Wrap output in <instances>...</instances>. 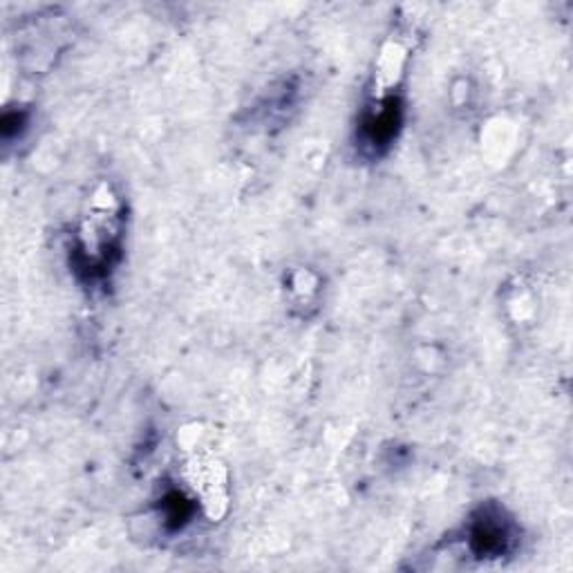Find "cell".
<instances>
[{"instance_id": "obj_1", "label": "cell", "mask_w": 573, "mask_h": 573, "mask_svg": "<svg viewBox=\"0 0 573 573\" xmlns=\"http://www.w3.org/2000/svg\"><path fill=\"white\" fill-rule=\"evenodd\" d=\"M511 526L500 511H482V515L475 518V522L471 524L469 545L482 558L507 553L511 549Z\"/></svg>"}, {"instance_id": "obj_2", "label": "cell", "mask_w": 573, "mask_h": 573, "mask_svg": "<svg viewBox=\"0 0 573 573\" xmlns=\"http://www.w3.org/2000/svg\"><path fill=\"white\" fill-rule=\"evenodd\" d=\"M401 126V105L395 97H381L363 120V137L372 148L388 146Z\"/></svg>"}, {"instance_id": "obj_3", "label": "cell", "mask_w": 573, "mask_h": 573, "mask_svg": "<svg viewBox=\"0 0 573 573\" xmlns=\"http://www.w3.org/2000/svg\"><path fill=\"white\" fill-rule=\"evenodd\" d=\"M190 513H194V505H190L179 490H173L166 495L164 498V518H166L169 526L182 528L188 522Z\"/></svg>"}]
</instances>
